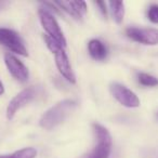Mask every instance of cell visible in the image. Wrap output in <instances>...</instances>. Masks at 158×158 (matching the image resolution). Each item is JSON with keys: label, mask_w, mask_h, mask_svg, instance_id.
I'll return each mask as SVG.
<instances>
[{"label": "cell", "mask_w": 158, "mask_h": 158, "mask_svg": "<svg viewBox=\"0 0 158 158\" xmlns=\"http://www.w3.org/2000/svg\"><path fill=\"white\" fill-rule=\"evenodd\" d=\"M55 6H59V8L63 9L67 12L69 15L74 16L77 20L82 19V16L87 12V3L85 1H57L54 2Z\"/></svg>", "instance_id": "obj_10"}, {"label": "cell", "mask_w": 158, "mask_h": 158, "mask_svg": "<svg viewBox=\"0 0 158 158\" xmlns=\"http://www.w3.org/2000/svg\"><path fill=\"white\" fill-rule=\"evenodd\" d=\"M37 91L34 87H29L24 90H22L20 93L15 95L13 99L10 101L9 105L7 107V117L8 119H13L15 114L21 110L22 107L26 106L28 103H31L34 99H35Z\"/></svg>", "instance_id": "obj_6"}, {"label": "cell", "mask_w": 158, "mask_h": 158, "mask_svg": "<svg viewBox=\"0 0 158 158\" xmlns=\"http://www.w3.org/2000/svg\"><path fill=\"white\" fill-rule=\"evenodd\" d=\"M127 36L139 44H147V46H156L158 44V29L157 28H138V27H129L126 29Z\"/></svg>", "instance_id": "obj_7"}, {"label": "cell", "mask_w": 158, "mask_h": 158, "mask_svg": "<svg viewBox=\"0 0 158 158\" xmlns=\"http://www.w3.org/2000/svg\"><path fill=\"white\" fill-rule=\"evenodd\" d=\"M0 44L19 55H22V56L28 55L24 40L16 31L12 29L0 28Z\"/></svg>", "instance_id": "obj_3"}, {"label": "cell", "mask_w": 158, "mask_h": 158, "mask_svg": "<svg viewBox=\"0 0 158 158\" xmlns=\"http://www.w3.org/2000/svg\"><path fill=\"white\" fill-rule=\"evenodd\" d=\"M77 102L74 100L66 99L57 102L55 105L51 106L41 116L39 125L46 130H52L59 125H61L76 108Z\"/></svg>", "instance_id": "obj_1"}, {"label": "cell", "mask_w": 158, "mask_h": 158, "mask_svg": "<svg viewBox=\"0 0 158 158\" xmlns=\"http://www.w3.org/2000/svg\"><path fill=\"white\" fill-rule=\"evenodd\" d=\"M36 156H37V151L34 147H26L9 155L0 156V158H36Z\"/></svg>", "instance_id": "obj_13"}, {"label": "cell", "mask_w": 158, "mask_h": 158, "mask_svg": "<svg viewBox=\"0 0 158 158\" xmlns=\"http://www.w3.org/2000/svg\"><path fill=\"white\" fill-rule=\"evenodd\" d=\"M110 92H112L113 97L117 100V102H119L121 105L126 106V107L134 108L140 106V99L138 98V95L123 85H120L118 82L112 84L110 85Z\"/></svg>", "instance_id": "obj_5"}, {"label": "cell", "mask_w": 158, "mask_h": 158, "mask_svg": "<svg viewBox=\"0 0 158 158\" xmlns=\"http://www.w3.org/2000/svg\"><path fill=\"white\" fill-rule=\"evenodd\" d=\"M38 14H39L40 23H41L44 29L46 31L47 35L49 37L53 38L54 40H56V41H59L62 46L66 47V39L64 37L63 31H62L61 27H60L59 23L55 20L54 16L48 10L44 9H40Z\"/></svg>", "instance_id": "obj_4"}, {"label": "cell", "mask_w": 158, "mask_h": 158, "mask_svg": "<svg viewBox=\"0 0 158 158\" xmlns=\"http://www.w3.org/2000/svg\"><path fill=\"white\" fill-rule=\"evenodd\" d=\"M9 6V2L8 1H0V11H2L6 7Z\"/></svg>", "instance_id": "obj_18"}, {"label": "cell", "mask_w": 158, "mask_h": 158, "mask_svg": "<svg viewBox=\"0 0 158 158\" xmlns=\"http://www.w3.org/2000/svg\"><path fill=\"white\" fill-rule=\"evenodd\" d=\"M54 59H55V64L56 67L59 69L60 74L64 77L70 84H75L76 82V77L72 69V65H70L69 59H68L67 54H66L65 50L61 49L57 52L54 53Z\"/></svg>", "instance_id": "obj_9"}, {"label": "cell", "mask_w": 158, "mask_h": 158, "mask_svg": "<svg viewBox=\"0 0 158 158\" xmlns=\"http://www.w3.org/2000/svg\"><path fill=\"white\" fill-rule=\"evenodd\" d=\"M44 40H46V44H47V46H48V48L50 49V51H52L53 53L57 52V51L61 50V49H65V47L62 46L59 41L54 40L53 38L49 37L48 35L44 36Z\"/></svg>", "instance_id": "obj_15"}, {"label": "cell", "mask_w": 158, "mask_h": 158, "mask_svg": "<svg viewBox=\"0 0 158 158\" xmlns=\"http://www.w3.org/2000/svg\"><path fill=\"white\" fill-rule=\"evenodd\" d=\"M139 82L144 87H156L158 86V79L146 73L139 74Z\"/></svg>", "instance_id": "obj_14"}, {"label": "cell", "mask_w": 158, "mask_h": 158, "mask_svg": "<svg viewBox=\"0 0 158 158\" xmlns=\"http://www.w3.org/2000/svg\"><path fill=\"white\" fill-rule=\"evenodd\" d=\"M88 50L90 55L97 61H103L107 56V49L105 44L99 39H92L88 44Z\"/></svg>", "instance_id": "obj_11"}, {"label": "cell", "mask_w": 158, "mask_h": 158, "mask_svg": "<svg viewBox=\"0 0 158 158\" xmlns=\"http://www.w3.org/2000/svg\"><path fill=\"white\" fill-rule=\"evenodd\" d=\"M93 131L97 138L94 148L82 158H110L113 140L110 131L100 123H93Z\"/></svg>", "instance_id": "obj_2"}, {"label": "cell", "mask_w": 158, "mask_h": 158, "mask_svg": "<svg viewBox=\"0 0 158 158\" xmlns=\"http://www.w3.org/2000/svg\"><path fill=\"white\" fill-rule=\"evenodd\" d=\"M110 9L112 11L113 18L117 24H120L123 21L125 16V3L121 1H110L108 2Z\"/></svg>", "instance_id": "obj_12"}, {"label": "cell", "mask_w": 158, "mask_h": 158, "mask_svg": "<svg viewBox=\"0 0 158 158\" xmlns=\"http://www.w3.org/2000/svg\"><path fill=\"white\" fill-rule=\"evenodd\" d=\"M3 93H5V87H3L2 81L0 80V95H2Z\"/></svg>", "instance_id": "obj_19"}, {"label": "cell", "mask_w": 158, "mask_h": 158, "mask_svg": "<svg viewBox=\"0 0 158 158\" xmlns=\"http://www.w3.org/2000/svg\"><path fill=\"white\" fill-rule=\"evenodd\" d=\"M5 63L7 65L9 73L16 80H19L21 82H25L28 80V77H29L28 68L16 56L8 53V54L5 55Z\"/></svg>", "instance_id": "obj_8"}, {"label": "cell", "mask_w": 158, "mask_h": 158, "mask_svg": "<svg viewBox=\"0 0 158 158\" xmlns=\"http://www.w3.org/2000/svg\"><path fill=\"white\" fill-rule=\"evenodd\" d=\"M95 5L100 8V11L102 12L103 16H107V10H106V3L104 1H99V2H95Z\"/></svg>", "instance_id": "obj_17"}, {"label": "cell", "mask_w": 158, "mask_h": 158, "mask_svg": "<svg viewBox=\"0 0 158 158\" xmlns=\"http://www.w3.org/2000/svg\"><path fill=\"white\" fill-rule=\"evenodd\" d=\"M147 16H148V20L152 23L158 24V5H152L148 8Z\"/></svg>", "instance_id": "obj_16"}]
</instances>
